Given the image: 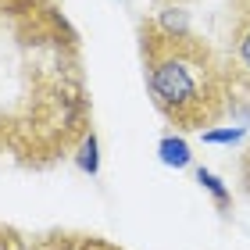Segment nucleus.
<instances>
[{
  "mask_svg": "<svg viewBox=\"0 0 250 250\" xmlns=\"http://www.w3.org/2000/svg\"><path fill=\"white\" fill-rule=\"evenodd\" d=\"M140 58L154 107L179 132L214 129L232 111L225 58L197 32H168L140 18Z\"/></svg>",
  "mask_w": 250,
  "mask_h": 250,
  "instance_id": "1",
  "label": "nucleus"
},
{
  "mask_svg": "<svg viewBox=\"0 0 250 250\" xmlns=\"http://www.w3.org/2000/svg\"><path fill=\"white\" fill-rule=\"evenodd\" d=\"M225 72H229L232 104L236 100H250V15H236L232 29H229Z\"/></svg>",
  "mask_w": 250,
  "mask_h": 250,
  "instance_id": "2",
  "label": "nucleus"
},
{
  "mask_svg": "<svg viewBox=\"0 0 250 250\" xmlns=\"http://www.w3.org/2000/svg\"><path fill=\"white\" fill-rule=\"evenodd\" d=\"M157 157H161V165H168V168H189L193 165L189 143L183 140V136H175V132H165L161 136V143H157Z\"/></svg>",
  "mask_w": 250,
  "mask_h": 250,
  "instance_id": "3",
  "label": "nucleus"
},
{
  "mask_svg": "<svg viewBox=\"0 0 250 250\" xmlns=\"http://www.w3.org/2000/svg\"><path fill=\"white\" fill-rule=\"evenodd\" d=\"M193 179H197V183H200V189H208V193H211L214 208H218L222 214H225V211L232 208V189L225 186L222 179H218V175L211 172V168H197V172H193Z\"/></svg>",
  "mask_w": 250,
  "mask_h": 250,
  "instance_id": "4",
  "label": "nucleus"
},
{
  "mask_svg": "<svg viewBox=\"0 0 250 250\" xmlns=\"http://www.w3.org/2000/svg\"><path fill=\"white\" fill-rule=\"evenodd\" d=\"M75 165H79V172H86V175H97L100 172V140H97V132L89 129L83 136V143L75 146Z\"/></svg>",
  "mask_w": 250,
  "mask_h": 250,
  "instance_id": "5",
  "label": "nucleus"
},
{
  "mask_svg": "<svg viewBox=\"0 0 250 250\" xmlns=\"http://www.w3.org/2000/svg\"><path fill=\"white\" fill-rule=\"evenodd\" d=\"M204 136V143H214V146H232V143H240L243 136H247V129L243 125H214V129H204L200 132Z\"/></svg>",
  "mask_w": 250,
  "mask_h": 250,
  "instance_id": "6",
  "label": "nucleus"
}]
</instances>
